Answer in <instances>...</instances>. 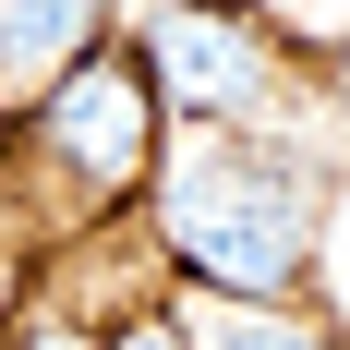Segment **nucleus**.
Returning a JSON list of instances; mask_svg holds the SVG:
<instances>
[{
  "instance_id": "nucleus-1",
  "label": "nucleus",
  "mask_w": 350,
  "mask_h": 350,
  "mask_svg": "<svg viewBox=\"0 0 350 350\" xmlns=\"http://www.w3.org/2000/svg\"><path fill=\"white\" fill-rule=\"evenodd\" d=\"M157 242L217 302H290L326 266V170L266 145V133L181 145L157 170Z\"/></svg>"
},
{
  "instance_id": "nucleus-2",
  "label": "nucleus",
  "mask_w": 350,
  "mask_h": 350,
  "mask_svg": "<svg viewBox=\"0 0 350 350\" xmlns=\"http://www.w3.org/2000/svg\"><path fill=\"white\" fill-rule=\"evenodd\" d=\"M36 145H49V170H72V193H133L145 170H157V72L145 61H85L61 85V97L36 109Z\"/></svg>"
},
{
  "instance_id": "nucleus-3",
  "label": "nucleus",
  "mask_w": 350,
  "mask_h": 350,
  "mask_svg": "<svg viewBox=\"0 0 350 350\" xmlns=\"http://www.w3.org/2000/svg\"><path fill=\"white\" fill-rule=\"evenodd\" d=\"M145 72H157V97L206 109V121H254V109L278 97V61H266V36L230 0H170L145 25Z\"/></svg>"
},
{
  "instance_id": "nucleus-4",
  "label": "nucleus",
  "mask_w": 350,
  "mask_h": 350,
  "mask_svg": "<svg viewBox=\"0 0 350 350\" xmlns=\"http://www.w3.org/2000/svg\"><path fill=\"white\" fill-rule=\"evenodd\" d=\"M97 25L109 0H0V109H49L72 72L97 61Z\"/></svg>"
},
{
  "instance_id": "nucleus-5",
  "label": "nucleus",
  "mask_w": 350,
  "mask_h": 350,
  "mask_svg": "<svg viewBox=\"0 0 350 350\" xmlns=\"http://www.w3.org/2000/svg\"><path fill=\"white\" fill-rule=\"evenodd\" d=\"M181 350H338V338L302 326L290 302H217V290H181Z\"/></svg>"
},
{
  "instance_id": "nucleus-6",
  "label": "nucleus",
  "mask_w": 350,
  "mask_h": 350,
  "mask_svg": "<svg viewBox=\"0 0 350 350\" xmlns=\"http://www.w3.org/2000/svg\"><path fill=\"white\" fill-rule=\"evenodd\" d=\"M326 302H338V326H350V206L326 217Z\"/></svg>"
},
{
  "instance_id": "nucleus-7",
  "label": "nucleus",
  "mask_w": 350,
  "mask_h": 350,
  "mask_svg": "<svg viewBox=\"0 0 350 350\" xmlns=\"http://www.w3.org/2000/svg\"><path fill=\"white\" fill-rule=\"evenodd\" d=\"M97 350H181V314H145V326H121V338H97Z\"/></svg>"
},
{
  "instance_id": "nucleus-8",
  "label": "nucleus",
  "mask_w": 350,
  "mask_h": 350,
  "mask_svg": "<svg viewBox=\"0 0 350 350\" xmlns=\"http://www.w3.org/2000/svg\"><path fill=\"white\" fill-rule=\"evenodd\" d=\"M0 314H12V242H0Z\"/></svg>"
},
{
  "instance_id": "nucleus-9",
  "label": "nucleus",
  "mask_w": 350,
  "mask_h": 350,
  "mask_svg": "<svg viewBox=\"0 0 350 350\" xmlns=\"http://www.w3.org/2000/svg\"><path fill=\"white\" fill-rule=\"evenodd\" d=\"M25 350H85V338H25Z\"/></svg>"
},
{
  "instance_id": "nucleus-10",
  "label": "nucleus",
  "mask_w": 350,
  "mask_h": 350,
  "mask_svg": "<svg viewBox=\"0 0 350 350\" xmlns=\"http://www.w3.org/2000/svg\"><path fill=\"white\" fill-rule=\"evenodd\" d=\"M230 12H266V0H230Z\"/></svg>"
}]
</instances>
